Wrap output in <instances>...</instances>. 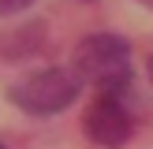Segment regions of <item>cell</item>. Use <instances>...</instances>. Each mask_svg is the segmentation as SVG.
I'll return each mask as SVG.
<instances>
[{"instance_id": "6da1fadb", "label": "cell", "mask_w": 153, "mask_h": 149, "mask_svg": "<svg viewBox=\"0 0 153 149\" xmlns=\"http://www.w3.org/2000/svg\"><path fill=\"white\" fill-rule=\"evenodd\" d=\"M71 74L79 82H94L101 93H116L123 97L131 86L134 71H131V45L120 34H90L75 45V60H71Z\"/></svg>"}, {"instance_id": "7a4b0ae2", "label": "cell", "mask_w": 153, "mask_h": 149, "mask_svg": "<svg viewBox=\"0 0 153 149\" xmlns=\"http://www.w3.org/2000/svg\"><path fill=\"white\" fill-rule=\"evenodd\" d=\"M79 89H82V82L67 67H41V71L15 82L7 89V101L15 108H22L26 116H56V112L75 104Z\"/></svg>"}, {"instance_id": "3957f363", "label": "cell", "mask_w": 153, "mask_h": 149, "mask_svg": "<svg viewBox=\"0 0 153 149\" xmlns=\"http://www.w3.org/2000/svg\"><path fill=\"white\" fill-rule=\"evenodd\" d=\"M82 127H86V138L94 142V145H101V149H120V145H127V138H131V112H127L123 97L101 93V97L86 108Z\"/></svg>"}, {"instance_id": "277c9868", "label": "cell", "mask_w": 153, "mask_h": 149, "mask_svg": "<svg viewBox=\"0 0 153 149\" xmlns=\"http://www.w3.org/2000/svg\"><path fill=\"white\" fill-rule=\"evenodd\" d=\"M41 45H45V22H26V26H19V34L0 37V56L4 60H26Z\"/></svg>"}, {"instance_id": "5b68a950", "label": "cell", "mask_w": 153, "mask_h": 149, "mask_svg": "<svg viewBox=\"0 0 153 149\" xmlns=\"http://www.w3.org/2000/svg\"><path fill=\"white\" fill-rule=\"evenodd\" d=\"M30 4H37V0H0V15H19Z\"/></svg>"}, {"instance_id": "8992f818", "label": "cell", "mask_w": 153, "mask_h": 149, "mask_svg": "<svg viewBox=\"0 0 153 149\" xmlns=\"http://www.w3.org/2000/svg\"><path fill=\"white\" fill-rule=\"evenodd\" d=\"M146 71H149V82H153V56H149V63H146Z\"/></svg>"}, {"instance_id": "52a82bcc", "label": "cell", "mask_w": 153, "mask_h": 149, "mask_svg": "<svg viewBox=\"0 0 153 149\" xmlns=\"http://www.w3.org/2000/svg\"><path fill=\"white\" fill-rule=\"evenodd\" d=\"M138 4H146V7H153V0H138Z\"/></svg>"}, {"instance_id": "ba28073f", "label": "cell", "mask_w": 153, "mask_h": 149, "mask_svg": "<svg viewBox=\"0 0 153 149\" xmlns=\"http://www.w3.org/2000/svg\"><path fill=\"white\" fill-rule=\"evenodd\" d=\"M0 149H7V145H4V142H0Z\"/></svg>"}]
</instances>
